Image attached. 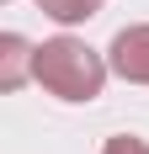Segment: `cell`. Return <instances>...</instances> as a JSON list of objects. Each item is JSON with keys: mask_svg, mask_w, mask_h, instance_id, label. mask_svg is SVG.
Returning <instances> with one entry per match:
<instances>
[{"mask_svg": "<svg viewBox=\"0 0 149 154\" xmlns=\"http://www.w3.org/2000/svg\"><path fill=\"white\" fill-rule=\"evenodd\" d=\"M106 69L112 64L96 48H85L80 37H69V32L37 43V53H32V80L59 101H96L106 85Z\"/></svg>", "mask_w": 149, "mask_h": 154, "instance_id": "6da1fadb", "label": "cell"}, {"mask_svg": "<svg viewBox=\"0 0 149 154\" xmlns=\"http://www.w3.org/2000/svg\"><path fill=\"white\" fill-rule=\"evenodd\" d=\"M32 53H37V48H32L21 32H5V37H0V91H21V85H27Z\"/></svg>", "mask_w": 149, "mask_h": 154, "instance_id": "3957f363", "label": "cell"}, {"mask_svg": "<svg viewBox=\"0 0 149 154\" xmlns=\"http://www.w3.org/2000/svg\"><path fill=\"white\" fill-rule=\"evenodd\" d=\"M101 154H149V143H144V138H133V133H117V138H106V143H101Z\"/></svg>", "mask_w": 149, "mask_h": 154, "instance_id": "5b68a950", "label": "cell"}, {"mask_svg": "<svg viewBox=\"0 0 149 154\" xmlns=\"http://www.w3.org/2000/svg\"><path fill=\"white\" fill-rule=\"evenodd\" d=\"M106 64H112V75L128 80V85H149V21H133V27H122L106 48Z\"/></svg>", "mask_w": 149, "mask_h": 154, "instance_id": "7a4b0ae2", "label": "cell"}, {"mask_svg": "<svg viewBox=\"0 0 149 154\" xmlns=\"http://www.w3.org/2000/svg\"><path fill=\"white\" fill-rule=\"evenodd\" d=\"M106 0H37V11L53 16L59 27H74V21H90V16L101 11Z\"/></svg>", "mask_w": 149, "mask_h": 154, "instance_id": "277c9868", "label": "cell"}]
</instances>
